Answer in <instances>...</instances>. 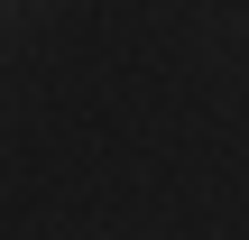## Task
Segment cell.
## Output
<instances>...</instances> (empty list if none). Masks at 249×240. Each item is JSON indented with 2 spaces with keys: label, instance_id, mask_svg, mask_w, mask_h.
Returning <instances> with one entry per match:
<instances>
[]
</instances>
